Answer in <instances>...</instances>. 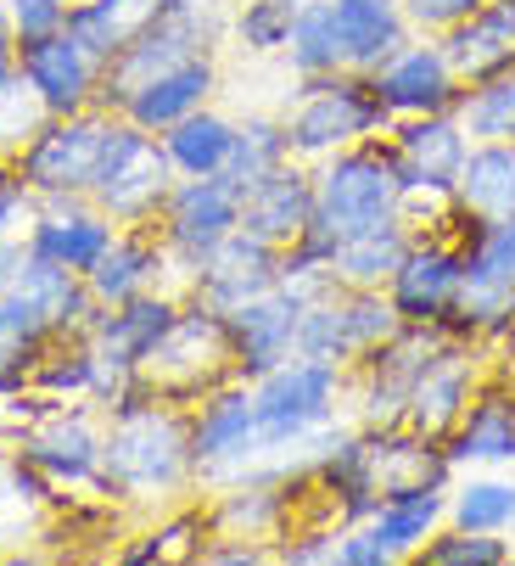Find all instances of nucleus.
<instances>
[{
	"label": "nucleus",
	"instance_id": "31",
	"mask_svg": "<svg viewBox=\"0 0 515 566\" xmlns=\"http://www.w3.org/2000/svg\"><path fill=\"white\" fill-rule=\"evenodd\" d=\"M454 208L465 219L515 213V146L509 140H471L465 169L454 180Z\"/></svg>",
	"mask_w": 515,
	"mask_h": 566
},
{
	"label": "nucleus",
	"instance_id": "35",
	"mask_svg": "<svg viewBox=\"0 0 515 566\" xmlns=\"http://www.w3.org/2000/svg\"><path fill=\"white\" fill-rule=\"evenodd\" d=\"M409 241H414V230H409L403 219H387V224H376V230H365V235L336 241V259H330L336 286H376V292H387L392 270H398L403 253H409Z\"/></svg>",
	"mask_w": 515,
	"mask_h": 566
},
{
	"label": "nucleus",
	"instance_id": "30",
	"mask_svg": "<svg viewBox=\"0 0 515 566\" xmlns=\"http://www.w3.org/2000/svg\"><path fill=\"white\" fill-rule=\"evenodd\" d=\"M336 23H341V45H348V67L354 73H376L392 51H403L414 34L403 23V0H330Z\"/></svg>",
	"mask_w": 515,
	"mask_h": 566
},
{
	"label": "nucleus",
	"instance_id": "20",
	"mask_svg": "<svg viewBox=\"0 0 515 566\" xmlns=\"http://www.w3.org/2000/svg\"><path fill=\"white\" fill-rule=\"evenodd\" d=\"M308 224H314V164H303V157H286L270 175L241 186V230L270 241L275 253L297 248Z\"/></svg>",
	"mask_w": 515,
	"mask_h": 566
},
{
	"label": "nucleus",
	"instance_id": "16",
	"mask_svg": "<svg viewBox=\"0 0 515 566\" xmlns=\"http://www.w3.org/2000/svg\"><path fill=\"white\" fill-rule=\"evenodd\" d=\"M376 96L387 102L392 118H425V113H454L465 96V78L454 73L443 40H409L403 51H392L376 73H370Z\"/></svg>",
	"mask_w": 515,
	"mask_h": 566
},
{
	"label": "nucleus",
	"instance_id": "53",
	"mask_svg": "<svg viewBox=\"0 0 515 566\" xmlns=\"http://www.w3.org/2000/svg\"><path fill=\"white\" fill-rule=\"evenodd\" d=\"M73 7H78V0H73Z\"/></svg>",
	"mask_w": 515,
	"mask_h": 566
},
{
	"label": "nucleus",
	"instance_id": "47",
	"mask_svg": "<svg viewBox=\"0 0 515 566\" xmlns=\"http://www.w3.org/2000/svg\"><path fill=\"white\" fill-rule=\"evenodd\" d=\"M34 213H40L34 186H29V180L12 169V164H0V230H18V235H29Z\"/></svg>",
	"mask_w": 515,
	"mask_h": 566
},
{
	"label": "nucleus",
	"instance_id": "40",
	"mask_svg": "<svg viewBox=\"0 0 515 566\" xmlns=\"http://www.w3.org/2000/svg\"><path fill=\"white\" fill-rule=\"evenodd\" d=\"M454 113H460L471 140H509L515 146V67L482 78V85H465Z\"/></svg>",
	"mask_w": 515,
	"mask_h": 566
},
{
	"label": "nucleus",
	"instance_id": "33",
	"mask_svg": "<svg viewBox=\"0 0 515 566\" xmlns=\"http://www.w3.org/2000/svg\"><path fill=\"white\" fill-rule=\"evenodd\" d=\"M157 140L168 151V164H175V175H224L230 151H235V118L208 102L191 118H180L175 129H162Z\"/></svg>",
	"mask_w": 515,
	"mask_h": 566
},
{
	"label": "nucleus",
	"instance_id": "21",
	"mask_svg": "<svg viewBox=\"0 0 515 566\" xmlns=\"http://www.w3.org/2000/svg\"><path fill=\"white\" fill-rule=\"evenodd\" d=\"M18 73L29 78V91L40 96V107L51 118L84 113V107H96V96H102V62L84 51L67 29L51 34V40L18 45Z\"/></svg>",
	"mask_w": 515,
	"mask_h": 566
},
{
	"label": "nucleus",
	"instance_id": "4",
	"mask_svg": "<svg viewBox=\"0 0 515 566\" xmlns=\"http://www.w3.org/2000/svg\"><path fill=\"white\" fill-rule=\"evenodd\" d=\"M281 118H286L292 157H303V164H325L330 151L376 140L398 124L387 102L376 96L370 73H354V67H336L325 78H297V96Z\"/></svg>",
	"mask_w": 515,
	"mask_h": 566
},
{
	"label": "nucleus",
	"instance_id": "26",
	"mask_svg": "<svg viewBox=\"0 0 515 566\" xmlns=\"http://www.w3.org/2000/svg\"><path fill=\"white\" fill-rule=\"evenodd\" d=\"M180 308H186V292H175V286H157V292H140V297H129V303L96 308L91 343H96L102 359H113V365H124V370H140L146 354H151V348L168 337V326L180 319Z\"/></svg>",
	"mask_w": 515,
	"mask_h": 566
},
{
	"label": "nucleus",
	"instance_id": "50",
	"mask_svg": "<svg viewBox=\"0 0 515 566\" xmlns=\"http://www.w3.org/2000/svg\"><path fill=\"white\" fill-rule=\"evenodd\" d=\"M0 56H18V34H12V12H7V0H0Z\"/></svg>",
	"mask_w": 515,
	"mask_h": 566
},
{
	"label": "nucleus",
	"instance_id": "9",
	"mask_svg": "<svg viewBox=\"0 0 515 566\" xmlns=\"http://www.w3.org/2000/svg\"><path fill=\"white\" fill-rule=\"evenodd\" d=\"M398 326H403V319H398V308H392L387 292H376V286H330L319 303L303 308L297 354L354 370V365H359L365 354H376Z\"/></svg>",
	"mask_w": 515,
	"mask_h": 566
},
{
	"label": "nucleus",
	"instance_id": "19",
	"mask_svg": "<svg viewBox=\"0 0 515 566\" xmlns=\"http://www.w3.org/2000/svg\"><path fill=\"white\" fill-rule=\"evenodd\" d=\"M392 151H398V175L403 191H432V197H454V180L465 169L471 135L460 124V113H425V118H398L387 129Z\"/></svg>",
	"mask_w": 515,
	"mask_h": 566
},
{
	"label": "nucleus",
	"instance_id": "12",
	"mask_svg": "<svg viewBox=\"0 0 515 566\" xmlns=\"http://www.w3.org/2000/svg\"><path fill=\"white\" fill-rule=\"evenodd\" d=\"M0 308H7V332L18 343H56L67 332H91V319H96V297L91 286H84V275L51 264V259H23L18 281L0 292Z\"/></svg>",
	"mask_w": 515,
	"mask_h": 566
},
{
	"label": "nucleus",
	"instance_id": "5",
	"mask_svg": "<svg viewBox=\"0 0 515 566\" xmlns=\"http://www.w3.org/2000/svg\"><path fill=\"white\" fill-rule=\"evenodd\" d=\"M252 410H258V438H264V454L297 449L314 432L348 421V370L292 354L275 370H264L252 381Z\"/></svg>",
	"mask_w": 515,
	"mask_h": 566
},
{
	"label": "nucleus",
	"instance_id": "43",
	"mask_svg": "<svg viewBox=\"0 0 515 566\" xmlns=\"http://www.w3.org/2000/svg\"><path fill=\"white\" fill-rule=\"evenodd\" d=\"M51 113L40 107V96L29 91V78L23 73H12L7 85H0V164H12V157L40 135V124H45Z\"/></svg>",
	"mask_w": 515,
	"mask_h": 566
},
{
	"label": "nucleus",
	"instance_id": "3",
	"mask_svg": "<svg viewBox=\"0 0 515 566\" xmlns=\"http://www.w3.org/2000/svg\"><path fill=\"white\" fill-rule=\"evenodd\" d=\"M515 326V213L460 219V292L443 332L498 354Z\"/></svg>",
	"mask_w": 515,
	"mask_h": 566
},
{
	"label": "nucleus",
	"instance_id": "18",
	"mask_svg": "<svg viewBox=\"0 0 515 566\" xmlns=\"http://www.w3.org/2000/svg\"><path fill=\"white\" fill-rule=\"evenodd\" d=\"M460 292V235H414L403 264L387 281V297L403 326H438L454 308Z\"/></svg>",
	"mask_w": 515,
	"mask_h": 566
},
{
	"label": "nucleus",
	"instance_id": "15",
	"mask_svg": "<svg viewBox=\"0 0 515 566\" xmlns=\"http://www.w3.org/2000/svg\"><path fill=\"white\" fill-rule=\"evenodd\" d=\"M18 460L45 476V489H96L102 482V427L91 410H45L18 432Z\"/></svg>",
	"mask_w": 515,
	"mask_h": 566
},
{
	"label": "nucleus",
	"instance_id": "17",
	"mask_svg": "<svg viewBox=\"0 0 515 566\" xmlns=\"http://www.w3.org/2000/svg\"><path fill=\"white\" fill-rule=\"evenodd\" d=\"M303 297L275 281L270 292H258L246 297L241 308L224 314V326H230V348H235V376L241 381H258L264 370H275L281 359L297 354V332H303Z\"/></svg>",
	"mask_w": 515,
	"mask_h": 566
},
{
	"label": "nucleus",
	"instance_id": "29",
	"mask_svg": "<svg viewBox=\"0 0 515 566\" xmlns=\"http://www.w3.org/2000/svg\"><path fill=\"white\" fill-rule=\"evenodd\" d=\"M443 51L465 85L515 67V0H482L454 34H443Z\"/></svg>",
	"mask_w": 515,
	"mask_h": 566
},
{
	"label": "nucleus",
	"instance_id": "24",
	"mask_svg": "<svg viewBox=\"0 0 515 566\" xmlns=\"http://www.w3.org/2000/svg\"><path fill=\"white\" fill-rule=\"evenodd\" d=\"M113 235H118V224L91 197H51V202H40V213L29 224V253L51 259L73 275H91L96 259L113 248Z\"/></svg>",
	"mask_w": 515,
	"mask_h": 566
},
{
	"label": "nucleus",
	"instance_id": "8",
	"mask_svg": "<svg viewBox=\"0 0 515 566\" xmlns=\"http://www.w3.org/2000/svg\"><path fill=\"white\" fill-rule=\"evenodd\" d=\"M230 230H241V186L230 175H180L157 213V235L168 248V264L180 275V292L191 286L197 264Z\"/></svg>",
	"mask_w": 515,
	"mask_h": 566
},
{
	"label": "nucleus",
	"instance_id": "41",
	"mask_svg": "<svg viewBox=\"0 0 515 566\" xmlns=\"http://www.w3.org/2000/svg\"><path fill=\"white\" fill-rule=\"evenodd\" d=\"M420 566H509L515 560V538L509 533H471L443 522L432 538L414 549Z\"/></svg>",
	"mask_w": 515,
	"mask_h": 566
},
{
	"label": "nucleus",
	"instance_id": "10",
	"mask_svg": "<svg viewBox=\"0 0 515 566\" xmlns=\"http://www.w3.org/2000/svg\"><path fill=\"white\" fill-rule=\"evenodd\" d=\"M107 129H113V113L107 107H84V113H67V118H45L40 135L12 157V169L34 186L40 202H51V197H84V191H91V180H96Z\"/></svg>",
	"mask_w": 515,
	"mask_h": 566
},
{
	"label": "nucleus",
	"instance_id": "39",
	"mask_svg": "<svg viewBox=\"0 0 515 566\" xmlns=\"http://www.w3.org/2000/svg\"><path fill=\"white\" fill-rule=\"evenodd\" d=\"M292 157V140H286V118L275 113H246L235 118V151H230V180L235 186H252L258 175H270L275 164Z\"/></svg>",
	"mask_w": 515,
	"mask_h": 566
},
{
	"label": "nucleus",
	"instance_id": "51",
	"mask_svg": "<svg viewBox=\"0 0 515 566\" xmlns=\"http://www.w3.org/2000/svg\"><path fill=\"white\" fill-rule=\"evenodd\" d=\"M498 370H504V376L515 381V326H509V337L498 343Z\"/></svg>",
	"mask_w": 515,
	"mask_h": 566
},
{
	"label": "nucleus",
	"instance_id": "11",
	"mask_svg": "<svg viewBox=\"0 0 515 566\" xmlns=\"http://www.w3.org/2000/svg\"><path fill=\"white\" fill-rule=\"evenodd\" d=\"M493 370H498V354H493V348H482V343H471V337L443 332V337H438V348L425 354V365H420L414 387H409L403 427H409V432H420V438H438V443H443V438L454 432V421L471 410L476 387H482Z\"/></svg>",
	"mask_w": 515,
	"mask_h": 566
},
{
	"label": "nucleus",
	"instance_id": "1",
	"mask_svg": "<svg viewBox=\"0 0 515 566\" xmlns=\"http://www.w3.org/2000/svg\"><path fill=\"white\" fill-rule=\"evenodd\" d=\"M102 432V482L96 489L118 505H162L197 482L191 460V416L186 403H168L151 392H124L107 410Z\"/></svg>",
	"mask_w": 515,
	"mask_h": 566
},
{
	"label": "nucleus",
	"instance_id": "52",
	"mask_svg": "<svg viewBox=\"0 0 515 566\" xmlns=\"http://www.w3.org/2000/svg\"><path fill=\"white\" fill-rule=\"evenodd\" d=\"M7 337H12V332H7V308H0V343H7Z\"/></svg>",
	"mask_w": 515,
	"mask_h": 566
},
{
	"label": "nucleus",
	"instance_id": "32",
	"mask_svg": "<svg viewBox=\"0 0 515 566\" xmlns=\"http://www.w3.org/2000/svg\"><path fill=\"white\" fill-rule=\"evenodd\" d=\"M365 522H370V533H376L398 560H414V549L449 522V489H403V494H381L376 511H370Z\"/></svg>",
	"mask_w": 515,
	"mask_h": 566
},
{
	"label": "nucleus",
	"instance_id": "46",
	"mask_svg": "<svg viewBox=\"0 0 515 566\" xmlns=\"http://www.w3.org/2000/svg\"><path fill=\"white\" fill-rule=\"evenodd\" d=\"M281 566H336V527H292L275 538Z\"/></svg>",
	"mask_w": 515,
	"mask_h": 566
},
{
	"label": "nucleus",
	"instance_id": "27",
	"mask_svg": "<svg viewBox=\"0 0 515 566\" xmlns=\"http://www.w3.org/2000/svg\"><path fill=\"white\" fill-rule=\"evenodd\" d=\"M365 432V465H370V489L381 494H403V489H449L454 482V460L438 438H420L409 427H359Z\"/></svg>",
	"mask_w": 515,
	"mask_h": 566
},
{
	"label": "nucleus",
	"instance_id": "2",
	"mask_svg": "<svg viewBox=\"0 0 515 566\" xmlns=\"http://www.w3.org/2000/svg\"><path fill=\"white\" fill-rule=\"evenodd\" d=\"M398 202H403V175H398L392 140L376 135V140H359V146H341L325 164H314V224L286 253L330 270L336 241L365 235L387 219H403Z\"/></svg>",
	"mask_w": 515,
	"mask_h": 566
},
{
	"label": "nucleus",
	"instance_id": "44",
	"mask_svg": "<svg viewBox=\"0 0 515 566\" xmlns=\"http://www.w3.org/2000/svg\"><path fill=\"white\" fill-rule=\"evenodd\" d=\"M476 7H482V0H403V23H409V34H420V40H443V34H454Z\"/></svg>",
	"mask_w": 515,
	"mask_h": 566
},
{
	"label": "nucleus",
	"instance_id": "6",
	"mask_svg": "<svg viewBox=\"0 0 515 566\" xmlns=\"http://www.w3.org/2000/svg\"><path fill=\"white\" fill-rule=\"evenodd\" d=\"M224 381H241L224 314H213L208 303L186 297V308H180L175 326H168V337L135 370V387L151 392V398H168V403H202Z\"/></svg>",
	"mask_w": 515,
	"mask_h": 566
},
{
	"label": "nucleus",
	"instance_id": "48",
	"mask_svg": "<svg viewBox=\"0 0 515 566\" xmlns=\"http://www.w3.org/2000/svg\"><path fill=\"white\" fill-rule=\"evenodd\" d=\"M398 555L370 533V522H354V527H336V566H392Z\"/></svg>",
	"mask_w": 515,
	"mask_h": 566
},
{
	"label": "nucleus",
	"instance_id": "37",
	"mask_svg": "<svg viewBox=\"0 0 515 566\" xmlns=\"http://www.w3.org/2000/svg\"><path fill=\"white\" fill-rule=\"evenodd\" d=\"M286 67L292 78H325L336 67H348V45H341V23H336V7L330 0H308L292 23V40H286Z\"/></svg>",
	"mask_w": 515,
	"mask_h": 566
},
{
	"label": "nucleus",
	"instance_id": "25",
	"mask_svg": "<svg viewBox=\"0 0 515 566\" xmlns=\"http://www.w3.org/2000/svg\"><path fill=\"white\" fill-rule=\"evenodd\" d=\"M213 96H219V51H197V56H186V62H175V67L151 73L146 85H135V91L118 102V113H124L129 124L162 135V129H175L180 118H191L197 107H208Z\"/></svg>",
	"mask_w": 515,
	"mask_h": 566
},
{
	"label": "nucleus",
	"instance_id": "34",
	"mask_svg": "<svg viewBox=\"0 0 515 566\" xmlns=\"http://www.w3.org/2000/svg\"><path fill=\"white\" fill-rule=\"evenodd\" d=\"M157 12L162 0H78V7H67V34L96 62H113Z\"/></svg>",
	"mask_w": 515,
	"mask_h": 566
},
{
	"label": "nucleus",
	"instance_id": "13",
	"mask_svg": "<svg viewBox=\"0 0 515 566\" xmlns=\"http://www.w3.org/2000/svg\"><path fill=\"white\" fill-rule=\"evenodd\" d=\"M438 326H398L376 354H365L354 370H348V421L354 427H403V410H409V387L425 365V354L438 348Z\"/></svg>",
	"mask_w": 515,
	"mask_h": 566
},
{
	"label": "nucleus",
	"instance_id": "22",
	"mask_svg": "<svg viewBox=\"0 0 515 566\" xmlns=\"http://www.w3.org/2000/svg\"><path fill=\"white\" fill-rule=\"evenodd\" d=\"M443 449L454 471H515V381L504 370L476 387L471 410L454 421Z\"/></svg>",
	"mask_w": 515,
	"mask_h": 566
},
{
	"label": "nucleus",
	"instance_id": "45",
	"mask_svg": "<svg viewBox=\"0 0 515 566\" xmlns=\"http://www.w3.org/2000/svg\"><path fill=\"white\" fill-rule=\"evenodd\" d=\"M67 7H73V0H7L18 45H34V40L62 34L67 29Z\"/></svg>",
	"mask_w": 515,
	"mask_h": 566
},
{
	"label": "nucleus",
	"instance_id": "23",
	"mask_svg": "<svg viewBox=\"0 0 515 566\" xmlns=\"http://www.w3.org/2000/svg\"><path fill=\"white\" fill-rule=\"evenodd\" d=\"M275 281H281V253L270 248V241L246 235V230H230V235L219 241V248L197 264V275H191L186 297L208 303L213 314H230V308H241L246 297L270 292Z\"/></svg>",
	"mask_w": 515,
	"mask_h": 566
},
{
	"label": "nucleus",
	"instance_id": "42",
	"mask_svg": "<svg viewBox=\"0 0 515 566\" xmlns=\"http://www.w3.org/2000/svg\"><path fill=\"white\" fill-rule=\"evenodd\" d=\"M208 538V511H175L146 533V544H129L124 560H197Z\"/></svg>",
	"mask_w": 515,
	"mask_h": 566
},
{
	"label": "nucleus",
	"instance_id": "28",
	"mask_svg": "<svg viewBox=\"0 0 515 566\" xmlns=\"http://www.w3.org/2000/svg\"><path fill=\"white\" fill-rule=\"evenodd\" d=\"M168 270L175 264H168V248L157 230H118L113 248L96 259V270L84 275V286H91V297L102 308H113V303H129L140 292L168 286Z\"/></svg>",
	"mask_w": 515,
	"mask_h": 566
},
{
	"label": "nucleus",
	"instance_id": "14",
	"mask_svg": "<svg viewBox=\"0 0 515 566\" xmlns=\"http://www.w3.org/2000/svg\"><path fill=\"white\" fill-rule=\"evenodd\" d=\"M191 460H197V482H208V489H224V482L246 476L264 460L252 381H224L202 398V410L191 416Z\"/></svg>",
	"mask_w": 515,
	"mask_h": 566
},
{
	"label": "nucleus",
	"instance_id": "49",
	"mask_svg": "<svg viewBox=\"0 0 515 566\" xmlns=\"http://www.w3.org/2000/svg\"><path fill=\"white\" fill-rule=\"evenodd\" d=\"M23 259H29V235H18V230H0V292H7V286L18 281Z\"/></svg>",
	"mask_w": 515,
	"mask_h": 566
},
{
	"label": "nucleus",
	"instance_id": "38",
	"mask_svg": "<svg viewBox=\"0 0 515 566\" xmlns=\"http://www.w3.org/2000/svg\"><path fill=\"white\" fill-rule=\"evenodd\" d=\"M308 0H235L230 7V40L246 56H275L292 40V23Z\"/></svg>",
	"mask_w": 515,
	"mask_h": 566
},
{
	"label": "nucleus",
	"instance_id": "7",
	"mask_svg": "<svg viewBox=\"0 0 515 566\" xmlns=\"http://www.w3.org/2000/svg\"><path fill=\"white\" fill-rule=\"evenodd\" d=\"M175 164L151 129L129 124L124 113H113V129L102 140V164H96V180H91V197L118 230H157V213L175 191Z\"/></svg>",
	"mask_w": 515,
	"mask_h": 566
},
{
	"label": "nucleus",
	"instance_id": "36",
	"mask_svg": "<svg viewBox=\"0 0 515 566\" xmlns=\"http://www.w3.org/2000/svg\"><path fill=\"white\" fill-rule=\"evenodd\" d=\"M449 522L471 527V533H509L515 538V471H454Z\"/></svg>",
	"mask_w": 515,
	"mask_h": 566
}]
</instances>
